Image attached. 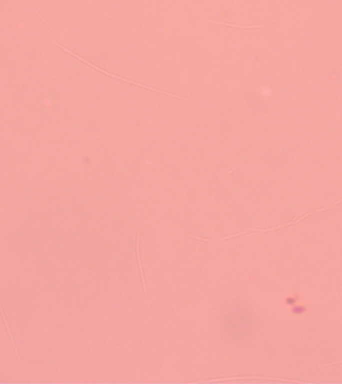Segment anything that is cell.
Returning <instances> with one entry per match:
<instances>
[{
  "instance_id": "4",
  "label": "cell",
  "mask_w": 342,
  "mask_h": 384,
  "mask_svg": "<svg viewBox=\"0 0 342 384\" xmlns=\"http://www.w3.org/2000/svg\"><path fill=\"white\" fill-rule=\"evenodd\" d=\"M228 26H233V27H239V28H258V27H261L262 25H253V26H235V25H232V24H226Z\"/></svg>"
},
{
  "instance_id": "3",
  "label": "cell",
  "mask_w": 342,
  "mask_h": 384,
  "mask_svg": "<svg viewBox=\"0 0 342 384\" xmlns=\"http://www.w3.org/2000/svg\"><path fill=\"white\" fill-rule=\"evenodd\" d=\"M0 313H1V316H2V318H3V322H4V324H5V327H6V330H7V332H8L9 338H10V340H11V343H12L11 345H12V347H13V349H14L16 355L19 356V351H18V349H17V347H16V345H15V341H14V339H13L12 333H11V331H10V328H9L8 323H7V319H6V317H5V314H4V311H3V308H2V306H1V304H0Z\"/></svg>"
},
{
  "instance_id": "2",
  "label": "cell",
  "mask_w": 342,
  "mask_h": 384,
  "mask_svg": "<svg viewBox=\"0 0 342 384\" xmlns=\"http://www.w3.org/2000/svg\"><path fill=\"white\" fill-rule=\"evenodd\" d=\"M139 244H140V233H139V232H137V235H136V241H135V245H136V256H137L138 267H139V269H140V274H141V281H142V284H143V289H144V292L146 293V283H145V277H144L143 267H142V264H141V258H140V249H139Z\"/></svg>"
},
{
  "instance_id": "1",
  "label": "cell",
  "mask_w": 342,
  "mask_h": 384,
  "mask_svg": "<svg viewBox=\"0 0 342 384\" xmlns=\"http://www.w3.org/2000/svg\"><path fill=\"white\" fill-rule=\"evenodd\" d=\"M60 47H61L63 50H65L66 52H68V53H70L71 55H73V56H74L75 58H77L78 60H80V61L84 62L86 65H88V66H90V67L94 68L95 70H97V71H99V72H101V73H103V74H105V75H108V76H110V77H112V78H116V79H118V80H121V81L127 82V83H129V84H133V85H135V86H138V87H141V88H143V89H147V90H150V91H154V92H157V93H160V94H163V95L169 96V97H173V98H176V99H184L182 96H178V95H175V94H173V93H170V92H167V91H164V90L158 89V88H154V87H152V86H149V85H146V84H143V83H139V82H136V81L130 80V79H128V78H125V77H122V76H120V75L112 74V73H110L109 71H106V70H104L103 68H101V67H98V66H96L95 64H93V63H91V62L87 61L86 59H83L82 57H80V56H78L77 54L73 53L72 51H70V50L66 49L65 47H62V46H60Z\"/></svg>"
}]
</instances>
